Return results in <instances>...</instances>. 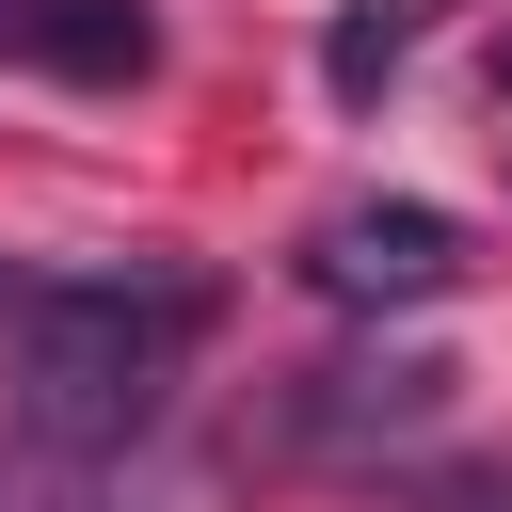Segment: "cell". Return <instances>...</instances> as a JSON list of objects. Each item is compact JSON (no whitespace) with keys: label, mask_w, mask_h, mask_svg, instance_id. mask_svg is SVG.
Returning a JSON list of instances; mask_svg holds the SVG:
<instances>
[{"label":"cell","mask_w":512,"mask_h":512,"mask_svg":"<svg viewBox=\"0 0 512 512\" xmlns=\"http://www.w3.org/2000/svg\"><path fill=\"white\" fill-rule=\"evenodd\" d=\"M0 336H16V384H0L16 432L48 464H112V448L160 432V400H176V368L208 336V272H160V256H128V272H32V304Z\"/></svg>","instance_id":"obj_1"},{"label":"cell","mask_w":512,"mask_h":512,"mask_svg":"<svg viewBox=\"0 0 512 512\" xmlns=\"http://www.w3.org/2000/svg\"><path fill=\"white\" fill-rule=\"evenodd\" d=\"M480 256H464V224L448 208H416V192H368V208H336L320 240H304V288L320 304H352V320H384V304H448Z\"/></svg>","instance_id":"obj_2"},{"label":"cell","mask_w":512,"mask_h":512,"mask_svg":"<svg viewBox=\"0 0 512 512\" xmlns=\"http://www.w3.org/2000/svg\"><path fill=\"white\" fill-rule=\"evenodd\" d=\"M448 384H464V368H432V352H336V368H304V384L272 400V432H288V448H368V464H384L400 432L448 416Z\"/></svg>","instance_id":"obj_3"},{"label":"cell","mask_w":512,"mask_h":512,"mask_svg":"<svg viewBox=\"0 0 512 512\" xmlns=\"http://www.w3.org/2000/svg\"><path fill=\"white\" fill-rule=\"evenodd\" d=\"M0 48L48 64V80H80V96H128L160 64V16L144 0H0Z\"/></svg>","instance_id":"obj_4"},{"label":"cell","mask_w":512,"mask_h":512,"mask_svg":"<svg viewBox=\"0 0 512 512\" xmlns=\"http://www.w3.org/2000/svg\"><path fill=\"white\" fill-rule=\"evenodd\" d=\"M432 16H448V0H336V16H320V96H336V112H384V80L432 48Z\"/></svg>","instance_id":"obj_5"},{"label":"cell","mask_w":512,"mask_h":512,"mask_svg":"<svg viewBox=\"0 0 512 512\" xmlns=\"http://www.w3.org/2000/svg\"><path fill=\"white\" fill-rule=\"evenodd\" d=\"M368 480H384V464H368ZM384 496H400V512H512V464H432V480L400 464Z\"/></svg>","instance_id":"obj_6"},{"label":"cell","mask_w":512,"mask_h":512,"mask_svg":"<svg viewBox=\"0 0 512 512\" xmlns=\"http://www.w3.org/2000/svg\"><path fill=\"white\" fill-rule=\"evenodd\" d=\"M16 304H32V256H0V320H16Z\"/></svg>","instance_id":"obj_7"},{"label":"cell","mask_w":512,"mask_h":512,"mask_svg":"<svg viewBox=\"0 0 512 512\" xmlns=\"http://www.w3.org/2000/svg\"><path fill=\"white\" fill-rule=\"evenodd\" d=\"M16 512H96V496H16Z\"/></svg>","instance_id":"obj_8"},{"label":"cell","mask_w":512,"mask_h":512,"mask_svg":"<svg viewBox=\"0 0 512 512\" xmlns=\"http://www.w3.org/2000/svg\"><path fill=\"white\" fill-rule=\"evenodd\" d=\"M496 96H512V64H496Z\"/></svg>","instance_id":"obj_9"}]
</instances>
